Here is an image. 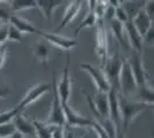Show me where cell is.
Wrapping results in <instances>:
<instances>
[{"mask_svg": "<svg viewBox=\"0 0 154 138\" xmlns=\"http://www.w3.org/2000/svg\"><path fill=\"white\" fill-rule=\"evenodd\" d=\"M7 33H8V26L4 23L2 26H0V45H2L7 40Z\"/></svg>", "mask_w": 154, "mask_h": 138, "instance_id": "cell-30", "label": "cell"}, {"mask_svg": "<svg viewBox=\"0 0 154 138\" xmlns=\"http://www.w3.org/2000/svg\"><path fill=\"white\" fill-rule=\"evenodd\" d=\"M15 131V127L12 122L0 125V137H11Z\"/></svg>", "mask_w": 154, "mask_h": 138, "instance_id": "cell-26", "label": "cell"}, {"mask_svg": "<svg viewBox=\"0 0 154 138\" xmlns=\"http://www.w3.org/2000/svg\"><path fill=\"white\" fill-rule=\"evenodd\" d=\"M7 40H14V41H19L21 43L23 40V35L16 28L13 26H8V33H7Z\"/></svg>", "mask_w": 154, "mask_h": 138, "instance_id": "cell-25", "label": "cell"}, {"mask_svg": "<svg viewBox=\"0 0 154 138\" xmlns=\"http://www.w3.org/2000/svg\"><path fill=\"white\" fill-rule=\"evenodd\" d=\"M50 46L46 43L45 40H40L38 41L35 47H33V54L36 57V59L38 60L40 63L43 65H47L48 59H50Z\"/></svg>", "mask_w": 154, "mask_h": 138, "instance_id": "cell-19", "label": "cell"}, {"mask_svg": "<svg viewBox=\"0 0 154 138\" xmlns=\"http://www.w3.org/2000/svg\"><path fill=\"white\" fill-rule=\"evenodd\" d=\"M82 4H83L82 1H70V2L68 4L67 9H66V12H64V14H63V17H62V20L60 22V24L57 26L54 33H57L59 30L66 28L68 23H70L71 21L76 17L77 15H78V13H79V11H81Z\"/></svg>", "mask_w": 154, "mask_h": 138, "instance_id": "cell-13", "label": "cell"}, {"mask_svg": "<svg viewBox=\"0 0 154 138\" xmlns=\"http://www.w3.org/2000/svg\"><path fill=\"white\" fill-rule=\"evenodd\" d=\"M144 37H145V41H147L148 44H152V43H153V39H154V28H153V26L148 29V31L144 35Z\"/></svg>", "mask_w": 154, "mask_h": 138, "instance_id": "cell-33", "label": "cell"}, {"mask_svg": "<svg viewBox=\"0 0 154 138\" xmlns=\"http://www.w3.org/2000/svg\"><path fill=\"white\" fill-rule=\"evenodd\" d=\"M124 31H125L127 39H128L131 50L141 54V52H143V37L136 30L135 26H134L131 20H128L124 23Z\"/></svg>", "mask_w": 154, "mask_h": 138, "instance_id": "cell-12", "label": "cell"}, {"mask_svg": "<svg viewBox=\"0 0 154 138\" xmlns=\"http://www.w3.org/2000/svg\"><path fill=\"white\" fill-rule=\"evenodd\" d=\"M123 60L124 59L121 58L119 53L109 54L105 66L103 67V70L108 79L110 87L115 89L119 92H120V72H121Z\"/></svg>", "mask_w": 154, "mask_h": 138, "instance_id": "cell-4", "label": "cell"}, {"mask_svg": "<svg viewBox=\"0 0 154 138\" xmlns=\"http://www.w3.org/2000/svg\"><path fill=\"white\" fill-rule=\"evenodd\" d=\"M119 106L121 112V121H122V130L123 132L128 131L129 127L132 123V121L137 118L138 114L147 109L149 106L140 103V101H132L128 98L123 97L119 93Z\"/></svg>", "mask_w": 154, "mask_h": 138, "instance_id": "cell-1", "label": "cell"}, {"mask_svg": "<svg viewBox=\"0 0 154 138\" xmlns=\"http://www.w3.org/2000/svg\"><path fill=\"white\" fill-rule=\"evenodd\" d=\"M93 104L96 107V111L98 115L101 118H109V101H108V93L101 91H97Z\"/></svg>", "mask_w": 154, "mask_h": 138, "instance_id": "cell-14", "label": "cell"}, {"mask_svg": "<svg viewBox=\"0 0 154 138\" xmlns=\"http://www.w3.org/2000/svg\"><path fill=\"white\" fill-rule=\"evenodd\" d=\"M131 21H132V23H134V26H135L136 30L139 32V35H140L141 37H144V35L147 32L148 29L153 26V24H152L153 20L148 16L147 14L145 13L144 8L140 9Z\"/></svg>", "mask_w": 154, "mask_h": 138, "instance_id": "cell-15", "label": "cell"}, {"mask_svg": "<svg viewBox=\"0 0 154 138\" xmlns=\"http://www.w3.org/2000/svg\"><path fill=\"white\" fill-rule=\"evenodd\" d=\"M51 89L52 85L48 84V83H39V84L33 85L29 91L26 92V94L19 103V105L16 106V108L19 109L20 112H23V109L26 108V106L31 105L32 103L38 100L42 96H44L45 93L51 91Z\"/></svg>", "mask_w": 154, "mask_h": 138, "instance_id": "cell-10", "label": "cell"}, {"mask_svg": "<svg viewBox=\"0 0 154 138\" xmlns=\"http://www.w3.org/2000/svg\"><path fill=\"white\" fill-rule=\"evenodd\" d=\"M135 91H137L135 77L132 75L128 61L125 59L123 60L121 72H120V92L119 93L122 94L125 98H129V96L132 94Z\"/></svg>", "mask_w": 154, "mask_h": 138, "instance_id": "cell-6", "label": "cell"}, {"mask_svg": "<svg viewBox=\"0 0 154 138\" xmlns=\"http://www.w3.org/2000/svg\"><path fill=\"white\" fill-rule=\"evenodd\" d=\"M9 22H11V26L16 28L22 35L23 33H36L37 29H38L35 26L32 22L28 21L24 17H21L19 15H11Z\"/></svg>", "mask_w": 154, "mask_h": 138, "instance_id": "cell-18", "label": "cell"}, {"mask_svg": "<svg viewBox=\"0 0 154 138\" xmlns=\"http://www.w3.org/2000/svg\"><path fill=\"white\" fill-rule=\"evenodd\" d=\"M17 113H22V112H20L16 107H14L12 109H8L6 112H1L0 113V125L12 122V120L15 118V115Z\"/></svg>", "mask_w": 154, "mask_h": 138, "instance_id": "cell-24", "label": "cell"}, {"mask_svg": "<svg viewBox=\"0 0 154 138\" xmlns=\"http://www.w3.org/2000/svg\"><path fill=\"white\" fill-rule=\"evenodd\" d=\"M62 109H63L66 124L76 125V127H91V124H92V120L85 118L82 114L77 113L75 109H72L69 105V103L62 104Z\"/></svg>", "mask_w": 154, "mask_h": 138, "instance_id": "cell-11", "label": "cell"}, {"mask_svg": "<svg viewBox=\"0 0 154 138\" xmlns=\"http://www.w3.org/2000/svg\"><path fill=\"white\" fill-rule=\"evenodd\" d=\"M12 12H22L26 9L37 8V1L36 0H13L9 2Z\"/></svg>", "mask_w": 154, "mask_h": 138, "instance_id": "cell-22", "label": "cell"}, {"mask_svg": "<svg viewBox=\"0 0 154 138\" xmlns=\"http://www.w3.org/2000/svg\"><path fill=\"white\" fill-rule=\"evenodd\" d=\"M129 66L131 68L132 75L135 77L136 85H137V92L144 91L151 86L148 85V76L145 68L143 65V60H141V54L138 52H136L134 50H131V53L129 55V58L127 59Z\"/></svg>", "mask_w": 154, "mask_h": 138, "instance_id": "cell-2", "label": "cell"}, {"mask_svg": "<svg viewBox=\"0 0 154 138\" xmlns=\"http://www.w3.org/2000/svg\"><path fill=\"white\" fill-rule=\"evenodd\" d=\"M90 131H91V133H85L83 138H98L97 137V135H96V132L93 131L91 128H90Z\"/></svg>", "mask_w": 154, "mask_h": 138, "instance_id": "cell-35", "label": "cell"}, {"mask_svg": "<svg viewBox=\"0 0 154 138\" xmlns=\"http://www.w3.org/2000/svg\"><path fill=\"white\" fill-rule=\"evenodd\" d=\"M61 4L62 1H59V0H38L37 8H39L43 12L44 16L47 20H51L54 9H57Z\"/></svg>", "mask_w": 154, "mask_h": 138, "instance_id": "cell-20", "label": "cell"}, {"mask_svg": "<svg viewBox=\"0 0 154 138\" xmlns=\"http://www.w3.org/2000/svg\"><path fill=\"white\" fill-rule=\"evenodd\" d=\"M31 123L35 129V138H51V125L38 120H32Z\"/></svg>", "mask_w": 154, "mask_h": 138, "instance_id": "cell-21", "label": "cell"}, {"mask_svg": "<svg viewBox=\"0 0 154 138\" xmlns=\"http://www.w3.org/2000/svg\"><path fill=\"white\" fill-rule=\"evenodd\" d=\"M9 138H24V137H23V136H22V135H21L20 132L15 131V132H14V133H13V135H12V136L9 137Z\"/></svg>", "mask_w": 154, "mask_h": 138, "instance_id": "cell-36", "label": "cell"}, {"mask_svg": "<svg viewBox=\"0 0 154 138\" xmlns=\"http://www.w3.org/2000/svg\"><path fill=\"white\" fill-rule=\"evenodd\" d=\"M81 69L90 75V77L92 78V81L94 82V84L97 86V91L108 93L109 90H110V84H109L108 79L106 77L103 69L96 68V67L90 65V63H82Z\"/></svg>", "mask_w": 154, "mask_h": 138, "instance_id": "cell-8", "label": "cell"}, {"mask_svg": "<svg viewBox=\"0 0 154 138\" xmlns=\"http://www.w3.org/2000/svg\"><path fill=\"white\" fill-rule=\"evenodd\" d=\"M13 124L15 127V130L17 132H20L22 136H32L35 137V129L32 125L31 121H28L22 113H17L15 115V118H13Z\"/></svg>", "mask_w": 154, "mask_h": 138, "instance_id": "cell-16", "label": "cell"}, {"mask_svg": "<svg viewBox=\"0 0 154 138\" xmlns=\"http://www.w3.org/2000/svg\"><path fill=\"white\" fill-rule=\"evenodd\" d=\"M154 1H145L144 4V11L148 16L153 20V13H154Z\"/></svg>", "mask_w": 154, "mask_h": 138, "instance_id": "cell-29", "label": "cell"}, {"mask_svg": "<svg viewBox=\"0 0 154 138\" xmlns=\"http://www.w3.org/2000/svg\"><path fill=\"white\" fill-rule=\"evenodd\" d=\"M6 53H7V46L0 45V68L4 66L5 60H6Z\"/></svg>", "mask_w": 154, "mask_h": 138, "instance_id": "cell-32", "label": "cell"}, {"mask_svg": "<svg viewBox=\"0 0 154 138\" xmlns=\"http://www.w3.org/2000/svg\"><path fill=\"white\" fill-rule=\"evenodd\" d=\"M36 35L40 36L43 38V40H45V41L50 43L52 45L57 46V47L61 48V50H64V51H69V50H71V48H74V47L77 46L76 39L67 38V37H63V36H60L58 33L46 32V31L37 29Z\"/></svg>", "mask_w": 154, "mask_h": 138, "instance_id": "cell-9", "label": "cell"}, {"mask_svg": "<svg viewBox=\"0 0 154 138\" xmlns=\"http://www.w3.org/2000/svg\"><path fill=\"white\" fill-rule=\"evenodd\" d=\"M69 67H70V55L69 52L67 53V61L64 65L63 72L61 74V77L57 81V90H58L59 97L62 104H68L70 99L71 92V78L69 75Z\"/></svg>", "mask_w": 154, "mask_h": 138, "instance_id": "cell-7", "label": "cell"}, {"mask_svg": "<svg viewBox=\"0 0 154 138\" xmlns=\"http://www.w3.org/2000/svg\"><path fill=\"white\" fill-rule=\"evenodd\" d=\"M109 45H108V35L107 28L105 26L103 19L97 20V43L96 52L98 57L101 59V67L105 66L106 61L109 57Z\"/></svg>", "mask_w": 154, "mask_h": 138, "instance_id": "cell-5", "label": "cell"}, {"mask_svg": "<svg viewBox=\"0 0 154 138\" xmlns=\"http://www.w3.org/2000/svg\"><path fill=\"white\" fill-rule=\"evenodd\" d=\"M11 93L9 87H7L6 85H4L1 83V79H0V99H6Z\"/></svg>", "mask_w": 154, "mask_h": 138, "instance_id": "cell-31", "label": "cell"}, {"mask_svg": "<svg viewBox=\"0 0 154 138\" xmlns=\"http://www.w3.org/2000/svg\"><path fill=\"white\" fill-rule=\"evenodd\" d=\"M57 72H53L52 77V103H51V112L50 116L46 121V124L48 125H58V127H63L66 124L63 115V109H62V103L59 97L58 90H57Z\"/></svg>", "mask_w": 154, "mask_h": 138, "instance_id": "cell-3", "label": "cell"}, {"mask_svg": "<svg viewBox=\"0 0 154 138\" xmlns=\"http://www.w3.org/2000/svg\"><path fill=\"white\" fill-rule=\"evenodd\" d=\"M0 21H2L4 23L7 22V21H9V14L7 12L5 8H2V7H0Z\"/></svg>", "mask_w": 154, "mask_h": 138, "instance_id": "cell-34", "label": "cell"}, {"mask_svg": "<svg viewBox=\"0 0 154 138\" xmlns=\"http://www.w3.org/2000/svg\"><path fill=\"white\" fill-rule=\"evenodd\" d=\"M51 138H64L63 127L51 125Z\"/></svg>", "mask_w": 154, "mask_h": 138, "instance_id": "cell-28", "label": "cell"}, {"mask_svg": "<svg viewBox=\"0 0 154 138\" xmlns=\"http://www.w3.org/2000/svg\"><path fill=\"white\" fill-rule=\"evenodd\" d=\"M115 19L117 21H120L121 23H123V24L128 21V15H127L125 11H124V8H123L122 2H121L120 6H117L115 8Z\"/></svg>", "mask_w": 154, "mask_h": 138, "instance_id": "cell-27", "label": "cell"}, {"mask_svg": "<svg viewBox=\"0 0 154 138\" xmlns=\"http://www.w3.org/2000/svg\"><path fill=\"white\" fill-rule=\"evenodd\" d=\"M109 24H110V29L113 31V35H114L115 39L119 41V44L122 46L123 48L131 51V47L129 45V41L127 39V36H125V31H124V24L121 23L120 21H117L116 19H113L109 22Z\"/></svg>", "mask_w": 154, "mask_h": 138, "instance_id": "cell-17", "label": "cell"}, {"mask_svg": "<svg viewBox=\"0 0 154 138\" xmlns=\"http://www.w3.org/2000/svg\"><path fill=\"white\" fill-rule=\"evenodd\" d=\"M96 23H97L96 14L93 13V12H88V14L85 15V17H84L83 20H82V22L79 23V26L75 29V35L77 36L82 30L86 29V28H92Z\"/></svg>", "mask_w": 154, "mask_h": 138, "instance_id": "cell-23", "label": "cell"}]
</instances>
